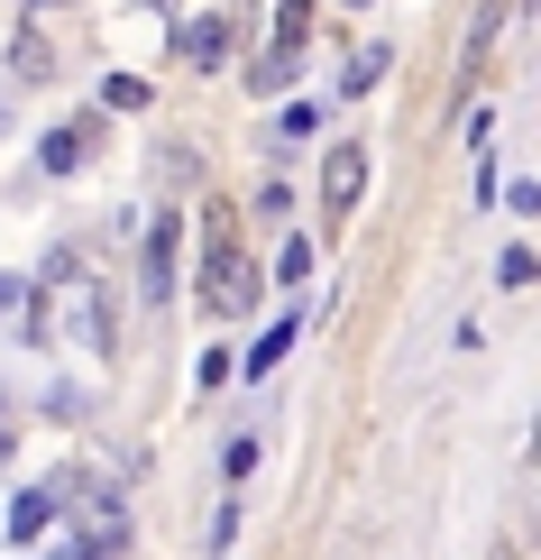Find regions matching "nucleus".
I'll return each mask as SVG.
<instances>
[{"instance_id":"10","label":"nucleus","mask_w":541,"mask_h":560,"mask_svg":"<svg viewBox=\"0 0 541 560\" xmlns=\"http://www.w3.org/2000/svg\"><path fill=\"white\" fill-rule=\"evenodd\" d=\"M248 469H257V441H230V451H221V478H230V487H239Z\"/></svg>"},{"instance_id":"16","label":"nucleus","mask_w":541,"mask_h":560,"mask_svg":"<svg viewBox=\"0 0 541 560\" xmlns=\"http://www.w3.org/2000/svg\"><path fill=\"white\" fill-rule=\"evenodd\" d=\"M0 395H10V386H0Z\"/></svg>"},{"instance_id":"9","label":"nucleus","mask_w":541,"mask_h":560,"mask_svg":"<svg viewBox=\"0 0 541 560\" xmlns=\"http://www.w3.org/2000/svg\"><path fill=\"white\" fill-rule=\"evenodd\" d=\"M376 74H386V46H367V56H358V65H349V83H340V92H367Z\"/></svg>"},{"instance_id":"3","label":"nucleus","mask_w":541,"mask_h":560,"mask_svg":"<svg viewBox=\"0 0 541 560\" xmlns=\"http://www.w3.org/2000/svg\"><path fill=\"white\" fill-rule=\"evenodd\" d=\"M230 28H239V19H230V10L175 19V56H184V65H221V56H230Z\"/></svg>"},{"instance_id":"11","label":"nucleus","mask_w":541,"mask_h":560,"mask_svg":"<svg viewBox=\"0 0 541 560\" xmlns=\"http://www.w3.org/2000/svg\"><path fill=\"white\" fill-rule=\"evenodd\" d=\"M19 303H28V285H19V276H0V322H10Z\"/></svg>"},{"instance_id":"8","label":"nucleus","mask_w":541,"mask_h":560,"mask_svg":"<svg viewBox=\"0 0 541 560\" xmlns=\"http://www.w3.org/2000/svg\"><path fill=\"white\" fill-rule=\"evenodd\" d=\"M102 102H110V110H138V102H148V83H138V74H110Z\"/></svg>"},{"instance_id":"14","label":"nucleus","mask_w":541,"mask_h":560,"mask_svg":"<svg viewBox=\"0 0 541 560\" xmlns=\"http://www.w3.org/2000/svg\"><path fill=\"white\" fill-rule=\"evenodd\" d=\"M349 10H367V0H349Z\"/></svg>"},{"instance_id":"15","label":"nucleus","mask_w":541,"mask_h":560,"mask_svg":"<svg viewBox=\"0 0 541 560\" xmlns=\"http://www.w3.org/2000/svg\"><path fill=\"white\" fill-rule=\"evenodd\" d=\"M37 10H56V0H37Z\"/></svg>"},{"instance_id":"7","label":"nucleus","mask_w":541,"mask_h":560,"mask_svg":"<svg viewBox=\"0 0 541 560\" xmlns=\"http://www.w3.org/2000/svg\"><path fill=\"white\" fill-rule=\"evenodd\" d=\"M74 156H83V138H74V129H46V148H37V166H46V175H64Z\"/></svg>"},{"instance_id":"2","label":"nucleus","mask_w":541,"mask_h":560,"mask_svg":"<svg viewBox=\"0 0 541 560\" xmlns=\"http://www.w3.org/2000/svg\"><path fill=\"white\" fill-rule=\"evenodd\" d=\"M248 303H257V258H248V248L202 258V313H211V322H239Z\"/></svg>"},{"instance_id":"4","label":"nucleus","mask_w":541,"mask_h":560,"mask_svg":"<svg viewBox=\"0 0 541 560\" xmlns=\"http://www.w3.org/2000/svg\"><path fill=\"white\" fill-rule=\"evenodd\" d=\"M294 331H303V322H294V313H275L267 331L248 340V359H239V368H248V377H275V359H285V349H294Z\"/></svg>"},{"instance_id":"5","label":"nucleus","mask_w":541,"mask_h":560,"mask_svg":"<svg viewBox=\"0 0 541 560\" xmlns=\"http://www.w3.org/2000/svg\"><path fill=\"white\" fill-rule=\"evenodd\" d=\"M46 524H56V487H28V497L10 505V542H37Z\"/></svg>"},{"instance_id":"12","label":"nucleus","mask_w":541,"mask_h":560,"mask_svg":"<svg viewBox=\"0 0 541 560\" xmlns=\"http://www.w3.org/2000/svg\"><path fill=\"white\" fill-rule=\"evenodd\" d=\"M56 560H102V551H92V542H74V551H56Z\"/></svg>"},{"instance_id":"6","label":"nucleus","mask_w":541,"mask_h":560,"mask_svg":"<svg viewBox=\"0 0 541 560\" xmlns=\"http://www.w3.org/2000/svg\"><path fill=\"white\" fill-rule=\"evenodd\" d=\"M321 175H331V202L349 212V202H358V184H367V156H358V148H340V156H331Z\"/></svg>"},{"instance_id":"13","label":"nucleus","mask_w":541,"mask_h":560,"mask_svg":"<svg viewBox=\"0 0 541 560\" xmlns=\"http://www.w3.org/2000/svg\"><path fill=\"white\" fill-rule=\"evenodd\" d=\"M0 129H10V102H0Z\"/></svg>"},{"instance_id":"1","label":"nucleus","mask_w":541,"mask_h":560,"mask_svg":"<svg viewBox=\"0 0 541 560\" xmlns=\"http://www.w3.org/2000/svg\"><path fill=\"white\" fill-rule=\"evenodd\" d=\"M175 267H184V221L175 212H156L148 221V248H138V303H175Z\"/></svg>"}]
</instances>
